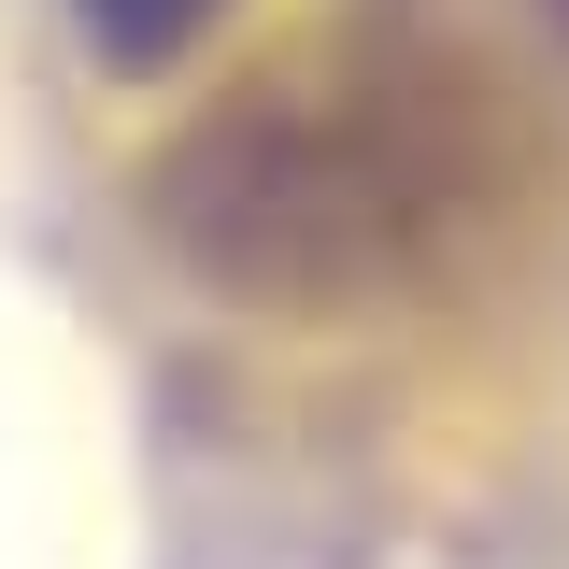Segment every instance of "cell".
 Segmentation results:
<instances>
[{
	"label": "cell",
	"mask_w": 569,
	"mask_h": 569,
	"mask_svg": "<svg viewBox=\"0 0 569 569\" xmlns=\"http://www.w3.org/2000/svg\"><path fill=\"white\" fill-rule=\"evenodd\" d=\"M186 14H200V0H100V29H114V43H171Z\"/></svg>",
	"instance_id": "1"
}]
</instances>
